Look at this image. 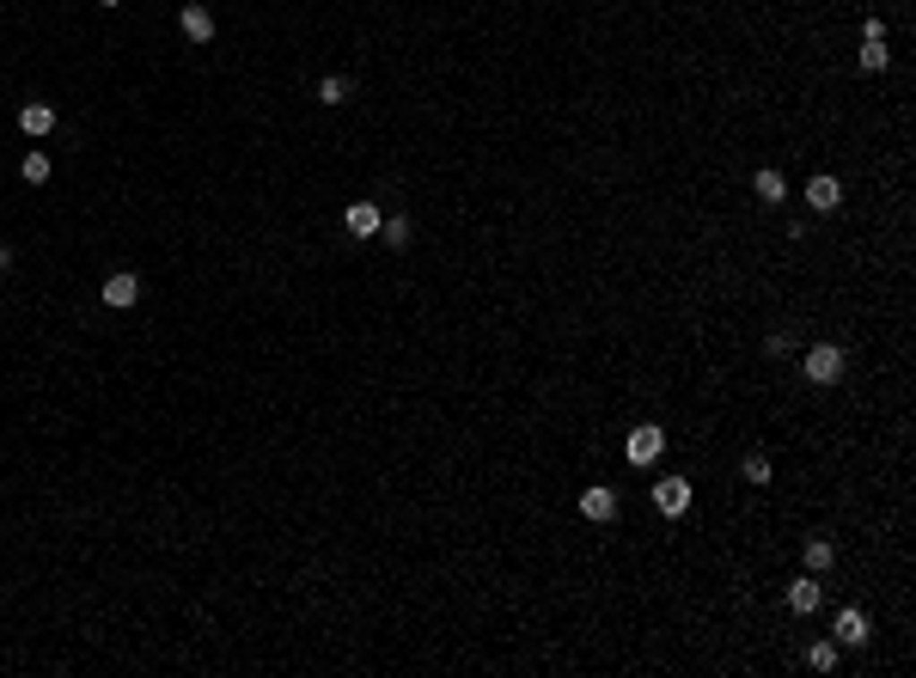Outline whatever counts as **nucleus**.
<instances>
[{
    "label": "nucleus",
    "instance_id": "f257e3e1",
    "mask_svg": "<svg viewBox=\"0 0 916 678\" xmlns=\"http://www.w3.org/2000/svg\"><path fill=\"white\" fill-rule=\"evenodd\" d=\"M660 452H666V428H660V422H636V428H629V441H623V459L642 471V465H654Z\"/></svg>",
    "mask_w": 916,
    "mask_h": 678
},
{
    "label": "nucleus",
    "instance_id": "f03ea898",
    "mask_svg": "<svg viewBox=\"0 0 916 678\" xmlns=\"http://www.w3.org/2000/svg\"><path fill=\"white\" fill-rule=\"evenodd\" d=\"M807 379H813V385H837V379H843V348H837V342H813V348H807Z\"/></svg>",
    "mask_w": 916,
    "mask_h": 678
},
{
    "label": "nucleus",
    "instance_id": "7ed1b4c3",
    "mask_svg": "<svg viewBox=\"0 0 916 678\" xmlns=\"http://www.w3.org/2000/svg\"><path fill=\"white\" fill-rule=\"evenodd\" d=\"M654 508L666 513V519L690 513V483H684V476H660V483H654Z\"/></svg>",
    "mask_w": 916,
    "mask_h": 678
},
{
    "label": "nucleus",
    "instance_id": "20e7f679",
    "mask_svg": "<svg viewBox=\"0 0 916 678\" xmlns=\"http://www.w3.org/2000/svg\"><path fill=\"white\" fill-rule=\"evenodd\" d=\"M98 300L110 305V312H129V305L141 300V275L116 270V275H110V281H104V288H98Z\"/></svg>",
    "mask_w": 916,
    "mask_h": 678
},
{
    "label": "nucleus",
    "instance_id": "39448f33",
    "mask_svg": "<svg viewBox=\"0 0 916 678\" xmlns=\"http://www.w3.org/2000/svg\"><path fill=\"white\" fill-rule=\"evenodd\" d=\"M807 208H813V214H837V208H843V184H837L831 171H818L813 184H807Z\"/></svg>",
    "mask_w": 916,
    "mask_h": 678
},
{
    "label": "nucleus",
    "instance_id": "423d86ee",
    "mask_svg": "<svg viewBox=\"0 0 916 678\" xmlns=\"http://www.w3.org/2000/svg\"><path fill=\"white\" fill-rule=\"evenodd\" d=\"M818 605H825V587H818V575L788 580V611H794V617H813Z\"/></svg>",
    "mask_w": 916,
    "mask_h": 678
},
{
    "label": "nucleus",
    "instance_id": "0eeeda50",
    "mask_svg": "<svg viewBox=\"0 0 916 678\" xmlns=\"http://www.w3.org/2000/svg\"><path fill=\"white\" fill-rule=\"evenodd\" d=\"M379 202H348L342 208V227H348V238H379Z\"/></svg>",
    "mask_w": 916,
    "mask_h": 678
},
{
    "label": "nucleus",
    "instance_id": "6e6552de",
    "mask_svg": "<svg viewBox=\"0 0 916 678\" xmlns=\"http://www.w3.org/2000/svg\"><path fill=\"white\" fill-rule=\"evenodd\" d=\"M177 31L190 37V43H208V37H214V13H208L202 0H190V6H177Z\"/></svg>",
    "mask_w": 916,
    "mask_h": 678
},
{
    "label": "nucleus",
    "instance_id": "1a4fd4ad",
    "mask_svg": "<svg viewBox=\"0 0 916 678\" xmlns=\"http://www.w3.org/2000/svg\"><path fill=\"white\" fill-rule=\"evenodd\" d=\"M868 636H874V630H868V611H855V605L837 611V636H831L837 648H861Z\"/></svg>",
    "mask_w": 916,
    "mask_h": 678
},
{
    "label": "nucleus",
    "instance_id": "9d476101",
    "mask_svg": "<svg viewBox=\"0 0 916 678\" xmlns=\"http://www.w3.org/2000/svg\"><path fill=\"white\" fill-rule=\"evenodd\" d=\"M580 513H586L593 526H611V519H617V489H586V495H580Z\"/></svg>",
    "mask_w": 916,
    "mask_h": 678
},
{
    "label": "nucleus",
    "instance_id": "9b49d317",
    "mask_svg": "<svg viewBox=\"0 0 916 678\" xmlns=\"http://www.w3.org/2000/svg\"><path fill=\"white\" fill-rule=\"evenodd\" d=\"M751 190H758V202H770V208L788 202V177H782L776 166H764V171H758V177H751Z\"/></svg>",
    "mask_w": 916,
    "mask_h": 678
},
{
    "label": "nucleus",
    "instance_id": "f8f14e48",
    "mask_svg": "<svg viewBox=\"0 0 916 678\" xmlns=\"http://www.w3.org/2000/svg\"><path fill=\"white\" fill-rule=\"evenodd\" d=\"M19 129H25L31 141H43L49 129H56V104H25V110H19Z\"/></svg>",
    "mask_w": 916,
    "mask_h": 678
},
{
    "label": "nucleus",
    "instance_id": "ddd939ff",
    "mask_svg": "<svg viewBox=\"0 0 916 678\" xmlns=\"http://www.w3.org/2000/svg\"><path fill=\"white\" fill-rule=\"evenodd\" d=\"M837 562V544L831 538H807V575H825Z\"/></svg>",
    "mask_w": 916,
    "mask_h": 678
},
{
    "label": "nucleus",
    "instance_id": "4468645a",
    "mask_svg": "<svg viewBox=\"0 0 916 678\" xmlns=\"http://www.w3.org/2000/svg\"><path fill=\"white\" fill-rule=\"evenodd\" d=\"M409 233H415V227H409L404 214H391V220H379V238H385L391 251H409Z\"/></svg>",
    "mask_w": 916,
    "mask_h": 678
},
{
    "label": "nucleus",
    "instance_id": "2eb2a0df",
    "mask_svg": "<svg viewBox=\"0 0 916 678\" xmlns=\"http://www.w3.org/2000/svg\"><path fill=\"white\" fill-rule=\"evenodd\" d=\"M855 62H861V73H886V62H892L886 37H880V43H861V56H855Z\"/></svg>",
    "mask_w": 916,
    "mask_h": 678
},
{
    "label": "nucleus",
    "instance_id": "dca6fc26",
    "mask_svg": "<svg viewBox=\"0 0 916 678\" xmlns=\"http://www.w3.org/2000/svg\"><path fill=\"white\" fill-rule=\"evenodd\" d=\"M19 177H25V184H49V153H43V147H31V153H25V166H19Z\"/></svg>",
    "mask_w": 916,
    "mask_h": 678
},
{
    "label": "nucleus",
    "instance_id": "f3484780",
    "mask_svg": "<svg viewBox=\"0 0 916 678\" xmlns=\"http://www.w3.org/2000/svg\"><path fill=\"white\" fill-rule=\"evenodd\" d=\"M807 660H813L818 673H837V660H843V648H837V642H813V648H807Z\"/></svg>",
    "mask_w": 916,
    "mask_h": 678
},
{
    "label": "nucleus",
    "instance_id": "a211bd4d",
    "mask_svg": "<svg viewBox=\"0 0 916 678\" xmlns=\"http://www.w3.org/2000/svg\"><path fill=\"white\" fill-rule=\"evenodd\" d=\"M318 104H330V110H337V104H348V80H342V73L318 80Z\"/></svg>",
    "mask_w": 916,
    "mask_h": 678
},
{
    "label": "nucleus",
    "instance_id": "6ab92c4d",
    "mask_svg": "<svg viewBox=\"0 0 916 678\" xmlns=\"http://www.w3.org/2000/svg\"><path fill=\"white\" fill-rule=\"evenodd\" d=\"M740 476H746V483H770V452H746Z\"/></svg>",
    "mask_w": 916,
    "mask_h": 678
},
{
    "label": "nucleus",
    "instance_id": "aec40b11",
    "mask_svg": "<svg viewBox=\"0 0 916 678\" xmlns=\"http://www.w3.org/2000/svg\"><path fill=\"white\" fill-rule=\"evenodd\" d=\"M98 6H123V0H98Z\"/></svg>",
    "mask_w": 916,
    "mask_h": 678
}]
</instances>
